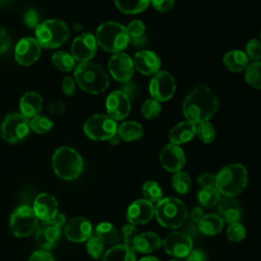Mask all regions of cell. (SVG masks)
<instances>
[{"label":"cell","mask_w":261,"mask_h":261,"mask_svg":"<svg viewBox=\"0 0 261 261\" xmlns=\"http://www.w3.org/2000/svg\"><path fill=\"white\" fill-rule=\"evenodd\" d=\"M161 112V105L160 102L151 98L145 101L142 106V114L147 119H154L156 118Z\"/></svg>","instance_id":"7bdbcfd3"},{"label":"cell","mask_w":261,"mask_h":261,"mask_svg":"<svg viewBox=\"0 0 261 261\" xmlns=\"http://www.w3.org/2000/svg\"><path fill=\"white\" fill-rule=\"evenodd\" d=\"M96 237L99 238L104 245H116L119 234L115 226L110 222H101L96 226Z\"/></svg>","instance_id":"1f68e13d"},{"label":"cell","mask_w":261,"mask_h":261,"mask_svg":"<svg viewBox=\"0 0 261 261\" xmlns=\"http://www.w3.org/2000/svg\"><path fill=\"white\" fill-rule=\"evenodd\" d=\"M108 69L114 80L120 83H127L134 74L133 59L123 52L113 54L108 61Z\"/></svg>","instance_id":"9a60e30c"},{"label":"cell","mask_w":261,"mask_h":261,"mask_svg":"<svg viewBox=\"0 0 261 261\" xmlns=\"http://www.w3.org/2000/svg\"><path fill=\"white\" fill-rule=\"evenodd\" d=\"M196 125L197 124L189 120L175 124L168 134L170 143L174 145H180L191 141L196 136Z\"/></svg>","instance_id":"d4e9b609"},{"label":"cell","mask_w":261,"mask_h":261,"mask_svg":"<svg viewBox=\"0 0 261 261\" xmlns=\"http://www.w3.org/2000/svg\"><path fill=\"white\" fill-rule=\"evenodd\" d=\"M197 181L202 188L216 187V176L210 172H204L199 175Z\"/></svg>","instance_id":"c3c4849f"},{"label":"cell","mask_w":261,"mask_h":261,"mask_svg":"<svg viewBox=\"0 0 261 261\" xmlns=\"http://www.w3.org/2000/svg\"><path fill=\"white\" fill-rule=\"evenodd\" d=\"M218 109L217 96L205 85L197 86L184 100L182 112L187 120L198 124L208 121Z\"/></svg>","instance_id":"6da1fadb"},{"label":"cell","mask_w":261,"mask_h":261,"mask_svg":"<svg viewBox=\"0 0 261 261\" xmlns=\"http://www.w3.org/2000/svg\"><path fill=\"white\" fill-rule=\"evenodd\" d=\"M39 18H40V15L38 11L35 9H30L23 15V22L29 28H37L40 24Z\"/></svg>","instance_id":"7dc6e473"},{"label":"cell","mask_w":261,"mask_h":261,"mask_svg":"<svg viewBox=\"0 0 261 261\" xmlns=\"http://www.w3.org/2000/svg\"><path fill=\"white\" fill-rule=\"evenodd\" d=\"M74 80L83 91L94 95L103 93L109 86L106 71L99 64L90 61L75 66Z\"/></svg>","instance_id":"7a4b0ae2"},{"label":"cell","mask_w":261,"mask_h":261,"mask_svg":"<svg viewBox=\"0 0 261 261\" xmlns=\"http://www.w3.org/2000/svg\"><path fill=\"white\" fill-rule=\"evenodd\" d=\"M216 176V189L224 197H236L248 184V173L242 164H229L222 167Z\"/></svg>","instance_id":"3957f363"},{"label":"cell","mask_w":261,"mask_h":261,"mask_svg":"<svg viewBox=\"0 0 261 261\" xmlns=\"http://www.w3.org/2000/svg\"><path fill=\"white\" fill-rule=\"evenodd\" d=\"M171 182H172V188L174 189V191L181 195L188 194L192 187V182H191V178H190L189 174L181 170L175 172L172 175Z\"/></svg>","instance_id":"74e56055"},{"label":"cell","mask_w":261,"mask_h":261,"mask_svg":"<svg viewBox=\"0 0 261 261\" xmlns=\"http://www.w3.org/2000/svg\"><path fill=\"white\" fill-rule=\"evenodd\" d=\"M43 106V99L40 94L37 92H27L23 94L19 101V109L23 116L28 118H33L42 110Z\"/></svg>","instance_id":"cb8c5ba5"},{"label":"cell","mask_w":261,"mask_h":261,"mask_svg":"<svg viewBox=\"0 0 261 261\" xmlns=\"http://www.w3.org/2000/svg\"><path fill=\"white\" fill-rule=\"evenodd\" d=\"M29 261H54V258L49 251L38 250L31 255Z\"/></svg>","instance_id":"816d5d0a"},{"label":"cell","mask_w":261,"mask_h":261,"mask_svg":"<svg viewBox=\"0 0 261 261\" xmlns=\"http://www.w3.org/2000/svg\"><path fill=\"white\" fill-rule=\"evenodd\" d=\"M97 44L106 52H122L128 44L129 37L125 27L115 21H106L100 24L96 32Z\"/></svg>","instance_id":"277c9868"},{"label":"cell","mask_w":261,"mask_h":261,"mask_svg":"<svg viewBox=\"0 0 261 261\" xmlns=\"http://www.w3.org/2000/svg\"><path fill=\"white\" fill-rule=\"evenodd\" d=\"M248 58L253 61H259L261 59V42L257 39H251L247 42L246 52Z\"/></svg>","instance_id":"f6af8a7d"},{"label":"cell","mask_w":261,"mask_h":261,"mask_svg":"<svg viewBox=\"0 0 261 261\" xmlns=\"http://www.w3.org/2000/svg\"><path fill=\"white\" fill-rule=\"evenodd\" d=\"M30 120L21 113H10L2 121L1 135L7 143H18L30 133Z\"/></svg>","instance_id":"8fae6325"},{"label":"cell","mask_w":261,"mask_h":261,"mask_svg":"<svg viewBox=\"0 0 261 261\" xmlns=\"http://www.w3.org/2000/svg\"><path fill=\"white\" fill-rule=\"evenodd\" d=\"M106 110L114 120L124 119L130 111V100L122 91L111 92L106 99Z\"/></svg>","instance_id":"e0dca14e"},{"label":"cell","mask_w":261,"mask_h":261,"mask_svg":"<svg viewBox=\"0 0 261 261\" xmlns=\"http://www.w3.org/2000/svg\"><path fill=\"white\" fill-rule=\"evenodd\" d=\"M217 212L222 221L228 224L239 222L243 216V210L239 201L231 197L220 198L217 204Z\"/></svg>","instance_id":"603a6c76"},{"label":"cell","mask_w":261,"mask_h":261,"mask_svg":"<svg viewBox=\"0 0 261 261\" xmlns=\"http://www.w3.org/2000/svg\"><path fill=\"white\" fill-rule=\"evenodd\" d=\"M97 41L93 34L84 33L77 36L71 44V55L80 63L90 61L96 54Z\"/></svg>","instance_id":"5bb4252c"},{"label":"cell","mask_w":261,"mask_h":261,"mask_svg":"<svg viewBox=\"0 0 261 261\" xmlns=\"http://www.w3.org/2000/svg\"><path fill=\"white\" fill-rule=\"evenodd\" d=\"M125 29L129 37V44L136 48H142L147 45L148 38L145 34L146 25L142 20H133Z\"/></svg>","instance_id":"f1b7e54d"},{"label":"cell","mask_w":261,"mask_h":261,"mask_svg":"<svg viewBox=\"0 0 261 261\" xmlns=\"http://www.w3.org/2000/svg\"><path fill=\"white\" fill-rule=\"evenodd\" d=\"M187 261H207V257L202 250H192L187 256Z\"/></svg>","instance_id":"11a10c76"},{"label":"cell","mask_w":261,"mask_h":261,"mask_svg":"<svg viewBox=\"0 0 261 261\" xmlns=\"http://www.w3.org/2000/svg\"><path fill=\"white\" fill-rule=\"evenodd\" d=\"M53 121L45 115H37L30 120V127L38 134H47L53 127Z\"/></svg>","instance_id":"ab89813d"},{"label":"cell","mask_w":261,"mask_h":261,"mask_svg":"<svg viewBox=\"0 0 261 261\" xmlns=\"http://www.w3.org/2000/svg\"><path fill=\"white\" fill-rule=\"evenodd\" d=\"M204 216L203 214V210L199 207L194 208L190 215H188V222L186 224V233L189 234L192 239L193 238H198L199 234L201 233L199 231V223L202 219V217Z\"/></svg>","instance_id":"e575fe53"},{"label":"cell","mask_w":261,"mask_h":261,"mask_svg":"<svg viewBox=\"0 0 261 261\" xmlns=\"http://www.w3.org/2000/svg\"><path fill=\"white\" fill-rule=\"evenodd\" d=\"M245 80L249 86L255 89H261V62L253 61L250 63L245 72Z\"/></svg>","instance_id":"8d00e7d4"},{"label":"cell","mask_w":261,"mask_h":261,"mask_svg":"<svg viewBox=\"0 0 261 261\" xmlns=\"http://www.w3.org/2000/svg\"><path fill=\"white\" fill-rule=\"evenodd\" d=\"M260 42H261V32H260Z\"/></svg>","instance_id":"91938a15"},{"label":"cell","mask_w":261,"mask_h":261,"mask_svg":"<svg viewBox=\"0 0 261 261\" xmlns=\"http://www.w3.org/2000/svg\"><path fill=\"white\" fill-rule=\"evenodd\" d=\"M65 222V216L58 213L55 218L42 221L36 228V241L42 250L49 251L54 248L61 237V227Z\"/></svg>","instance_id":"9c48e42d"},{"label":"cell","mask_w":261,"mask_h":261,"mask_svg":"<svg viewBox=\"0 0 261 261\" xmlns=\"http://www.w3.org/2000/svg\"><path fill=\"white\" fill-rule=\"evenodd\" d=\"M52 62L61 71H71L75 67V60L71 54L65 51H57L52 55Z\"/></svg>","instance_id":"836d02e7"},{"label":"cell","mask_w":261,"mask_h":261,"mask_svg":"<svg viewBox=\"0 0 261 261\" xmlns=\"http://www.w3.org/2000/svg\"><path fill=\"white\" fill-rule=\"evenodd\" d=\"M224 66L232 72H240L247 68L249 65V58L247 54L241 50L228 51L223 56Z\"/></svg>","instance_id":"83f0119b"},{"label":"cell","mask_w":261,"mask_h":261,"mask_svg":"<svg viewBox=\"0 0 261 261\" xmlns=\"http://www.w3.org/2000/svg\"><path fill=\"white\" fill-rule=\"evenodd\" d=\"M65 109V104L62 101H53L51 103L48 104L47 106V110L49 113L53 114V115H61L63 114Z\"/></svg>","instance_id":"f5cc1de1"},{"label":"cell","mask_w":261,"mask_h":261,"mask_svg":"<svg viewBox=\"0 0 261 261\" xmlns=\"http://www.w3.org/2000/svg\"><path fill=\"white\" fill-rule=\"evenodd\" d=\"M142 192L145 200L150 203L157 204L162 199L161 187L154 180H148L143 185Z\"/></svg>","instance_id":"f35d334b"},{"label":"cell","mask_w":261,"mask_h":261,"mask_svg":"<svg viewBox=\"0 0 261 261\" xmlns=\"http://www.w3.org/2000/svg\"><path fill=\"white\" fill-rule=\"evenodd\" d=\"M132 245L135 251L147 254L159 249V247L162 245V242L157 233L152 231H146L138 234Z\"/></svg>","instance_id":"484cf974"},{"label":"cell","mask_w":261,"mask_h":261,"mask_svg":"<svg viewBox=\"0 0 261 261\" xmlns=\"http://www.w3.org/2000/svg\"><path fill=\"white\" fill-rule=\"evenodd\" d=\"M165 252L177 258H186L193 250V239L181 231L169 233L162 241Z\"/></svg>","instance_id":"4fadbf2b"},{"label":"cell","mask_w":261,"mask_h":261,"mask_svg":"<svg viewBox=\"0 0 261 261\" xmlns=\"http://www.w3.org/2000/svg\"><path fill=\"white\" fill-rule=\"evenodd\" d=\"M33 210L38 219L42 221L52 220L58 214V203L52 195L42 193L35 198Z\"/></svg>","instance_id":"ffe728a7"},{"label":"cell","mask_w":261,"mask_h":261,"mask_svg":"<svg viewBox=\"0 0 261 261\" xmlns=\"http://www.w3.org/2000/svg\"><path fill=\"white\" fill-rule=\"evenodd\" d=\"M162 166L169 172H177L181 170L186 162L185 152L178 145L168 144L160 152L159 155Z\"/></svg>","instance_id":"d6986e66"},{"label":"cell","mask_w":261,"mask_h":261,"mask_svg":"<svg viewBox=\"0 0 261 261\" xmlns=\"http://www.w3.org/2000/svg\"><path fill=\"white\" fill-rule=\"evenodd\" d=\"M10 46V39L6 31L0 27V54L4 53Z\"/></svg>","instance_id":"db71d44e"},{"label":"cell","mask_w":261,"mask_h":261,"mask_svg":"<svg viewBox=\"0 0 261 261\" xmlns=\"http://www.w3.org/2000/svg\"><path fill=\"white\" fill-rule=\"evenodd\" d=\"M138 228L135 224H125L123 225V227L121 228V231H120V240L122 241L123 244H126V245H130L134 243V241L136 240V238L138 237Z\"/></svg>","instance_id":"bcb514c9"},{"label":"cell","mask_w":261,"mask_h":261,"mask_svg":"<svg viewBox=\"0 0 261 261\" xmlns=\"http://www.w3.org/2000/svg\"><path fill=\"white\" fill-rule=\"evenodd\" d=\"M122 92L125 93L128 98L130 99V97H134V94L136 95L137 94V88H136V85L134 84H130V83H126L124 86H123V89H122Z\"/></svg>","instance_id":"9f6ffc18"},{"label":"cell","mask_w":261,"mask_h":261,"mask_svg":"<svg viewBox=\"0 0 261 261\" xmlns=\"http://www.w3.org/2000/svg\"><path fill=\"white\" fill-rule=\"evenodd\" d=\"M176 90L173 76L165 71L161 70L155 73L149 85V92L153 99L164 102L172 98Z\"/></svg>","instance_id":"7c38bea8"},{"label":"cell","mask_w":261,"mask_h":261,"mask_svg":"<svg viewBox=\"0 0 261 261\" xmlns=\"http://www.w3.org/2000/svg\"><path fill=\"white\" fill-rule=\"evenodd\" d=\"M41 55V45L39 42L31 37L21 39L14 51L15 60L23 66H29L35 63Z\"/></svg>","instance_id":"2e32d148"},{"label":"cell","mask_w":261,"mask_h":261,"mask_svg":"<svg viewBox=\"0 0 261 261\" xmlns=\"http://www.w3.org/2000/svg\"><path fill=\"white\" fill-rule=\"evenodd\" d=\"M136 258L133 247L126 244H118L105 252L102 261H136Z\"/></svg>","instance_id":"4316f807"},{"label":"cell","mask_w":261,"mask_h":261,"mask_svg":"<svg viewBox=\"0 0 261 261\" xmlns=\"http://www.w3.org/2000/svg\"><path fill=\"white\" fill-rule=\"evenodd\" d=\"M170 261H182V260H179V259H172V260H170Z\"/></svg>","instance_id":"680465c9"},{"label":"cell","mask_w":261,"mask_h":261,"mask_svg":"<svg viewBox=\"0 0 261 261\" xmlns=\"http://www.w3.org/2000/svg\"><path fill=\"white\" fill-rule=\"evenodd\" d=\"M84 132L92 140L106 141L116 135L117 123L109 115L95 114L86 120Z\"/></svg>","instance_id":"ba28073f"},{"label":"cell","mask_w":261,"mask_h":261,"mask_svg":"<svg viewBox=\"0 0 261 261\" xmlns=\"http://www.w3.org/2000/svg\"><path fill=\"white\" fill-rule=\"evenodd\" d=\"M92 224L86 217H74L64 226V234L67 240L74 243L88 241L92 237Z\"/></svg>","instance_id":"ac0fdd59"},{"label":"cell","mask_w":261,"mask_h":261,"mask_svg":"<svg viewBox=\"0 0 261 261\" xmlns=\"http://www.w3.org/2000/svg\"><path fill=\"white\" fill-rule=\"evenodd\" d=\"M134 67L145 75H151L159 71L161 60L159 56L150 50H142L135 54L133 58Z\"/></svg>","instance_id":"44dd1931"},{"label":"cell","mask_w":261,"mask_h":261,"mask_svg":"<svg viewBox=\"0 0 261 261\" xmlns=\"http://www.w3.org/2000/svg\"><path fill=\"white\" fill-rule=\"evenodd\" d=\"M38 226V217L32 207L21 205L17 207L10 217V229L17 238H27Z\"/></svg>","instance_id":"30bf717a"},{"label":"cell","mask_w":261,"mask_h":261,"mask_svg":"<svg viewBox=\"0 0 261 261\" xmlns=\"http://www.w3.org/2000/svg\"><path fill=\"white\" fill-rule=\"evenodd\" d=\"M223 221L217 214L204 215L199 223V231L205 236H214L222 230Z\"/></svg>","instance_id":"4dcf8cb0"},{"label":"cell","mask_w":261,"mask_h":261,"mask_svg":"<svg viewBox=\"0 0 261 261\" xmlns=\"http://www.w3.org/2000/svg\"><path fill=\"white\" fill-rule=\"evenodd\" d=\"M139 261H159V260L154 256H147V257H144V258L140 259Z\"/></svg>","instance_id":"6f0895ef"},{"label":"cell","mask_w":261,"mask_h":261,"mask_svg":"<svg viewBox=\"0 0 261 261\" xmlns=\"http://www.w3.org/2000/svg\"><path fill=\"white\" fill-rule=\"evenodd\" d=\"M62 92L65 96H72L75 92V83L72 77L65 76L62 81Z\"/></svg>","instance_id":"f907efd6"},{"label":"cell","mask_w":261,"mask_h":261,"mask_svg":"<svg viewBox=\"0 0 261 261\" xmlns=\"http://www.w3.org/2000/svg\"><path fill=\"white\" fill-rule=\"evenodd\" d=\"M87 251H88L89 255L92 258L96 259V260L102 259L103 256L105 255V252H106L104 243L99 238H97L96 236L91 237L87 241Z\"/></svg>","instance_id":"b9f144b4"},{"label":"cell","mask_w":261,"mask_h":261,"mask_svg":"<svg viewBox=\"0 0 261 261\" xmlns=\"http://www.w3.org/2000/svg\"><path fill=\"white\" fill-rule=\"evenodd\" d=\"M55 174L64 180H73L83 172L84 161L81 155L70 147L58 148L52 156Z\"/></svg>","instance_id":"5b68a950"},{"label":"cell","mask_w":261,"mask_h":261,"mask_svg":"<svg viewBox=\"0 0 261 261\" xmlns=\"http://www.w3.org/2000/svg\"><path fill=\"white\" fill-rule=\"evenodd\" d=\"M154 216V206L145 199L133 202L126 212V217L132 224H145Z\"/></svg>","instance_id":"7402d4cb"},{"label":"cell","mask_w":261,"mask_h":261,"mask_svg":"<svg viewBox=\"0 0 261 261\" xmlns=\"http://www.w3.org/2000/svg\"><path fill=\"white\" fill-rule=\"evenodd\" d=\"M196 135L203 143L209 144L215 139L216 129L214 128L212 123H210L209 121H204L196 125Z\"/></svg>","instance_id":"60d3db41"},{"label":"cell","mask_w":261,"mask_h":261,"mask_svg":"<svg viewBox=\"0 0 261 261\" xmlns=\"http://www.w3.org/2000/svg\"><path fill=\"white\" fill-rule=\"evenodd\" d=\"M220 200V193L216 187L202 188L198 193V201L204 207H213L218 204Z\"/></svg>","instance_id":"d590c367"},{"label":"cell","mask_w":261,"mask_h":261,"mask_svg":"<svg viewBox=\"0 0 261 261\" xmlns=\"http://www.w3.org/2000/svg\"><path fill=\"white\" fill-rule=\"evenodd\" d=\"M157 221L166 228H178L185 224L188 211L185 204L177 198L167 197L161 199L154 207Z\"/></svg>","instance_id":"8992f818"},{"label":"cell","mask_w":261,"mask_h":261,"mask_svg":"<svg viewBox=\"0 0 261 261\" xmlns=\"http://www.w3.org/2000/svg\"><path fill=\"white\" fill-rule=\"evenodd\" d=\"M118 137L126 142H133L136 140H139L144 135V129L141 123L129 120L121 123L119 126H117V133Z\"/></svg>","instance_id":"f546056e"},{"label":"cell","mask_w":261,"mask_h":261,"mask_svg":"<svg viewBox=\"0 0 261 261\" xmlns=\"http://www.w3.org/2000/svg\"><path fill=\"white\" fill-rule=\"evenodd\" d=\"M151 4L157 11L166 12L173 7L174 0H151Z\"/></svg>","instance_id":"681fc988"},{"label":"cell","mask_w":261,"mask_h":261,"mask_svg":"<svg viewBox=\"0 0 261 261\" xmlns=\"http://www.w3.org/2000/svg\"><path fill=\"white\" fill-rule=\"evenodd\" d=\"M119 11L125 14H137L144 11L151 0H114Z\"/></svg>","instance_id":"d6a6232c"},{"label":"cell","mask_w":261,"mask_h":261,"mask_svg":"<svg viewBox=\"0 0 261 261\" xmlns=\"http://www.w3.org/2000/svg\"><path fill=\"white\" fill-rule=\"evenodd\" d=\"M226 236H227V239L230 242L239 243V242H241V241H243L245 239V237H246V228L240 222L231 223V224H229V226H228V228L226 230Z\"/></svg>","instance_id":"ee69618b"},{"label":"cell","mask_w":261,"mask_h":261,"mask_svg":"<svg viewBox=\"0 0 261 261\" xmlns=\"http://www.w3.org/2000/svg\"><path fill=\"white\" fill-rule=\"evenodd\" d=\"M70 31L61 19H47L36 28V40L41 47L54 49L60 47L69 38Z\"/></svg>","instance_id":"52a82bcc"}]
</instances>
